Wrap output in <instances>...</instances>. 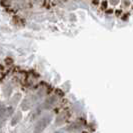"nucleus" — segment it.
<instances>
[{"mask_svg": "<svg viewBox=\"0 0 133 133\" xmlns=\"http://www.w3.org/2000/svg\"><path fill=\"white\" fill-rule=\"evenodd\" d=\"M51 115H45L43 117H41L35 124L33 129V133H42L45 129L46 127L49 125V123L51 122Z\"/></svg>", "mask_w": 133, "mask_h": 133, "instance_id": "f257e3e1", "label": "nucleus"}, {"mask_svg": "<svg viewBox=\"0 0 133 133\" xmlns=\"http://www.w3.org/2000/svg\"><path fill=\"white\" fill-rule=\"evenodd\" d=\"M8 117L7 108L3 104H0V127H2L5 123V120Z\"/></svg>", "mask_w": 133, "mask_h": 133, "instance_id": "f03ea898", "label": "nucleus"}, {"mask_svg": "<svg viewBox=\"0 0 133 133\" xmlns=\"http://www.w3.org/2000/svg\"><path fill=\"white\" fill-rule=\"evenodd\" d=\"M56 101H57V97L56 96H51V97L47 98L44 101V103L42 104V108L43 109H49V108H51V106H53L54 104L56 103Z\"/></svg>", "mask_w": 133, "mask_h": 133, "instance_id": "7ed1b4c3", "label": "nucleus"}, {"mask_svg": "<svg viewBox=\"0 0 133 133\" xmlns=\"http://www.w3.org/2000/svg\"><path fill=\"white\" fill-rule=\"evenodd\" d=\"M33 105V101L31 100V98H26L22 101L21 103V109L22 110H29Z\"/></svg>", "mask_w": 133, "mask_h": 133, "instance_id": "20e7f679", "label": "nucleus"}, {"mask_svg": "<svg viewBox=\"0 0 133 133\" xmlns=\"http://www.w3.org/2000/svg\"><path fill=\"white\" fill-rule=\"evenodd\" d=\"M21 120H22V113L20 111H18V112H16V113L14 114L13 116H12V118H11V126L17 125Z\"/></svg>", "mask_w": 133, "mask_h": 133, "instance_id": "39448f33", "label": "nucleus"}, {"mask_svg": "<svg viewBox=\"0 0 133 133\" xmlns=\"http://www.w3.org/2000/svg\"><path fill=\"white\" fill-rule=\"evenodd\" d=\"M81 127H82V123H80V122H73V123H71L69 126L67 127L66 130L69 131V132H74V131H77V130L81 129Z\"/></svg>", "mask_w": 133, "mask_h": 133, "instance_id": "423d86ee", "label": "nucleus"}, {"mask_svg": "<svg viewBox=\"0 0 133 133\" xmlns=\"http://www.w3.org/2000/svg\"><path fill=\"white\" fill-rule=\"evenodd\" d=\"M66 120H67V115L65 113H62L57 116L56 121H55V124H56V125H60V124L64 123Z\"/></svg>", "mask_w": 133, "mask_h": 133, "instance_id": "0eeeda50", "label": "nucleus"}, {"mask_svg": "<svg viewBox=\"0 0 133 133\" xmlns=\"http://www.w3.org/2000/svg\"><path fill=\"white\" fill-rule=\"evenodd\" d=\"M20 98H21V94L20 93H16L14 95L13 97H12V99L10 101V104L12 105L13 107H15L17 104H18V102H19Z\"/></svg>", "mask_w": 133, "mask_h": 133, "instance_id": "6e6552de", "label": "nucleus"}, {"mask_svg": "<svg viewBox=\"0 0 133 133\" xmlns=\"http://www.w3.org/2000/svg\"><path fill=\"white\" fill-rule=\"evenodd\" d=\"M11 92H12V86L9 85V84H6L5 86L3 87V94L5 97H9L11 95Z\"/></svg>", "mask_w": 133, "mask_h": 133, "instance_id": "1a4fd4ad", "label": "nucleus"}, {"mask_svg": "<svg viewBox=\"0 0 133 133\" xmlns=\"http://www.w3.org/2000/svg\"><path fill=\"white\" fill-rule=\"evenodd\" d=\"M109 1H110V3H111L112 5H116V4L119 3V0H109Z\"/></svg>", "mask_w": 133, "mask_h": 133, "instance_id": "9d476101", "label": "nucleus"}, {"mask_svg": "<svg viewBox=\"0 0 133 133\" xmlns=\"http://www.w3.org/2000/svg\"><path fill=\"white\" fill-rule=\"evenodd\" d=\"M102 7H103V8H106L107 7V1H103V2H102Z\"/></svg>", "mask_w": 133, "mask_h": 133, "instance_id": "9b49d317", "label": "nucleus"}, {"mask_svg": "<svg viewBox=\"0 0 133 133\" xmlns=\"http://www.w3.org/2000/svg\"><path fill=\"white\" fill-rule=\"evenodd\" d=\"M129 5V1L128 0H124V6H128Z\"/></svg>", "mask_w": 133, "mask_h": 133, "instance_id": "f8f14e48", "label": "nucleus"}, {"mask_svg": "<svg viewBox=\"0 0 133 133\" xmlns=\"http://www.w3.org/2000/svg\"><path fill=\"white\" fill-rule=\"evenodd\" d=\"M127 18H128V14H126V15H124V16L122 17V20H127Z\"/></svg>", "mask_w": 133, "mask_h": 133, "instance_id": "ddd939ff", "label": "nucleus"}, {"mask_svg": "<svg viewBox=\"0 0 133 133\" xmlns=\"http://www.w3.org/2000/svg\"><path fill=\"white\" fill-rule=\"evenodd\" d=\"M120 11H121V10H117V11H116V15H119V14L121 13Z\"/></svg>", "mask_w": 133, "mask_h": 133, "instance_id": "4468645a", "label": "nucleus"}, {"mask_svg": "<svg viewBox=\"0 0 133 133\" xmlns=\"http://www.w3.org/2000/svg\"><path fill=\"white\" fill-rule=\"evenodd\" d=\"M55 133H59V132H55Z\"/></svg>", "mask_w": 133, "mask_h": 133, "instance_id": "2eb2a0df", "label": "nucleus"}, {"mask_svg": "<svg viewBox=\"0 0 133 133\" xmlns=\"http://www.w3.org/2000/svg\"><path fill=\"white\" fill-rule=\"evenodd\" d=\"M83 133H87V132H83Z\"/></svg>", "mask_w": 133, "mask_h": 133, "instance_id": "dca6fc26", "label": "nucleus"}]
</instances>
